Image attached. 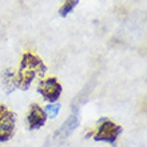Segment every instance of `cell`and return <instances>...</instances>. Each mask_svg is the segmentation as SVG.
Returning <instances> with one entry per match:
<instances>
[{
    "label": "cell",
    "mask_w": 147,
    "mask_h": 147,
    "mask_svg": "<svg viewBox=\"0 0 147 147\" xmlns=\"http://www.w3.org/2000/svg\"><path fill=\"white\" fill-rule=\"evenodd\" d=\"M47 71V67L42 62V59L32 54H24L20 62V68L18 75H15L16 88L28 90L32 80L36 76L42 78Z\"/></svg>",
    "instance_id": "obj_1"
},
{
    "label": "cell",
    "mask_w": 147,
    "mask_h": 147,
    "mask_svg": "<svg viewBox=\"0 0 147 147\" xmlns=\"http://www.w3.org/2000/svg\"><path fill=\"white\" fill-rule=\"evenodd\" d=\"M122 132V127L115 124L114 122L111 120H107V119H103L98 127L96 132H95V136L94 139L96 142H106V143H110V144H114L118 139V136L120 135Z\"/></svg>",
    "instance_id": "obj_2"
},
{
    "label": "cell",
    "mask_w": 147,
    "mask_h": 147,
    "mask_svg": "<svg viewBox=\"0 0 147 147\" xmlns=\"http://www.w3.org/2000/svg\"><path fill=\"white\" fill-rule=\"evenodd\" d=\"M15 114L5 106H0V142H7L11 139L15 131Z\"/></svg>",
    "instance_id": "obj_3"
},
{
    "label": "cell",
    "mask_w": 147,
    "mask_h": 147,
    "mask_svg": "<svg viewBox=\"0 0 147 147\" xmlns=\"http://www.w3.org/2000/svg\"><path fill=\"white\" fill-rule=\"evenodd\" d=\"M38 92L42 95L46 100L54 103L59 99L60 94H62V86L55 78H48L46 80L39 83L38 86Z\"/></svg>",
    "instance_id": "obj_4"
},
{
    "label": "cell",
    "mask_w": 147,
    "mask_h": 147,
    "mask_svg": "<svg viewBox=\"0 0 147 147\" xmlns=\"http://www.w3.org/2000/svg\"><path fill=\"white\" fill-rule=\"evenodd\" d=\"M47 119V114L43 111V109L38 105H32L30 111H28L27 116V122H28V127L31 130H36L40 128L43 124L46 123Z\"/></svg>",
    "instance_id": "obj_5"
},
{
    "label": "cell",
    "mask_w": 147,
    "mask_h": 147,
    "mask_svg": "<svg viewBox=\"0 0 147 147\" xmlns=\"http://www.w3.org/2000/svg\"><path fill=\"white\" fill-rule=\"evenodd\" d=\"M78 124H79V118H78L76 112H74L72 115L68 116V119L62 124V127L56 131V134H55V135H56V139L63 140L64 138L70 136L74 130L78 127Z\"/></svg>",
    "instance_id": "obj_6"
},
{
    "label": "cell",
    "mask_w": 147,
    "mask_h": 147,
    "mask_svg": "<svg viewBox=\"0 0 147 147\" xmlns=\"http://www.w3.org/2000/svg\"><path fill=\"white\" fill-rule=\"evenodd\" d=\"M1 83H3V87L5 88L8 94H11L13 90L16 88V83H15V74L11 72L9 70L4 71L1 74Z\"/></svg>",
    "instance_id": "obj_7"
},
{
    "label": "cell",
    "mask_w": 147,
    "mask_h": 147,
    "mask_svg": "<svg viewBox=\"0 0 147 147\" xmlns=\"http://www.w3.org/2000/svg\"><path fill=\"white\" fill-rule=\"evenodd\" d=\"M78 3H79V0H64V3H63V5L60 7V11H59L60 16L62 18L67 16L74 9V7H76Z\"/></svg>",
    "instance_id": "obj_8"
},
{
    "label": "cell",
    "mask_w": 147,
    "mask_h": 147,
    "mask_svg": "<svg viewBox=\"0 0 147 147\" xmlns=\"http://www.w3.org/2000/svg\"><path fill=\"white\" fill-rule=\"evenodd\" d=\"M59 110H60V105H56V103H55V105H48L47 106L44 112H47L50 118H55V116L58 115Z\"/></svg>",
    "instance_id": "obj_9"
}]
</instances>
